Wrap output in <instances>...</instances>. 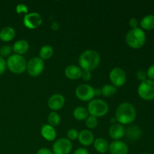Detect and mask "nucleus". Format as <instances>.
I'll use <instances>...</instances> for the list:
<instances>
[{
  "label": "nucleus",
  "instance_id": "nucleus-4",
  "mask_svg": "<svg viewBox=\"0 0 154 154\" xmlns=\"http://www.w3.org/2000/svg\"><path fill=\"white\" fill-rule=\"evenodd\" d=\"M7 68L14 74H22L26 70L27 63L23 56L12 54L8 57L7 61Z\"/></svg>",
  "mask_w": 154,
  "mask_h": 154
},
{
  "label": "nucleus",
  "instance_id": "nucleus-21",
  "mask_svg": "<svg viewBox=\"0 0 154 154\" xmlns=\"http://www.w3.org/2000/svg\"><path fill=\"white\" fill-rule=\"evenodd\" d=\"M141 29L153 30L154 29V15L147 14L144 16L140 21Z\"/></svg>",
  "mask_w": 154,
  "mask_h": 154
},
{
  "label": "nucleus",
  "instance_id": "nucleus-27",
  "mask_svg": "<svg viewBox=\"0 0 154 154\" xmlns=\"http://www.w3.org/2000/svg\"><path fill=\"white\" fill-rule=\"evenodd\" d=\"M98 125V120L96 117H93V116H89L87 119H86V126L88 127L89 129H95Z\"/></svg>",
  "mask_w": 154,
  "mask_h": 154
},
{
  "label": "nucleus",
  "instance_id": "nucleus-6",
  "mask_svg": "<svg viewBox=\"0 0 154 154\" xmlns=\"http://www.w3.org/2000/svg\"><path fill=\"white\" fill-rule=\"evenodd\" d=\"M138 94L141 99L145 101L154 99V81L147 79L141 82L138 88Z\"/></svg>",
  "mask_w": 154,
  "mask_h": 154
},
{
  "label": "nucleus",
  "instance_id": "nucleus-5",
  "mask_svg": "<svg viewBox=\"0 0 154 154\" xmlns=\"http://www.w3.org/2000/svg\"><path fill=\"white\" fill-rule=\"evenodd\" d=\"M87 111L90 115L97 118L106 115L109 111V107L105 101L100 99H96L89 102L87 105Z\"/></svg>",
  "mask_w": 154,
  "mask_h": 154
},
{
  "label": "nucleus",
  "instance_id": "nucleus-11",
  "mask_svg": "<svg viewBox=\"0 0 154 154\" xmlns=\"http://www.w3.org/2000/svg\"><path fill=\"white\" fill-rule=\"evenodd\" d=\"M42 23V16L38 13L32 12L28 13L24 16L23 24L26 28L29 29H34L40 26Z\"/></svg>",
  "mask_w": 154,
  "mask_h": 154
},
{
  "label": "nucleus",
  "instance_id": "nucleus-9",
  "mask_svg": "<svg viewBox=\"0 0 154 154\" xmlns=\"http://www.w3.org/2000/svg\"><path fill=\"white\" fill-rule=\"evenodd\" d=\"M109 78L113 86L117 88L125 84L126 81V74L121 68H114L110 72Z\"/></svg>",
  "mask_w": 154,
  "mask_h": 154
},
{
  "label": "nucleus",
  "instance_id": "nucleus-25",
  "mask_svg": "<svg viewBox=\"0 0 154 154\" xmlns=\"http://www.w3.org/2000/svg\"><path fill=\"white\" fill-rule=\"evenodd\" d=\"M101 90L102 96L107 98L112 97L117 93V88L112 84H105L102 87Z\"/></svg>",
  "mask_w": 154,
  "mask_h": 154
},
{
  "label": "nucleus",
  "instance_id": "nucleus-40",
  "mask_svg": "<svg viewBox=\"0 0 154 154\" xmlns=\"http://www.w3.org/2000/svg\"><path fill=\"white\" fill-rule=\"evenodd\" d=\"M141 154H149V153H141Z\"/></svg>",
  "mask_w": 154,
  "mask_h": 154
},
{
  "label": "nucleus",
  "instance_id": "nucleus-8",
  "mask_svg": "<svg viewBox=\"0 0 154 154\" xmlns=\"http://www.w3.org/2000/svg\"><path fill=\"white\" fill-rule=\"evenodd\" d=\"M45 69L44 60L39 57H33L27 63L26 70L29 75L32 77H37L40 75Z\"/></svg>",
  "mask_w": 154,
  "mask_h": 154
},
{
  "label": "nucleus",
  "instance_id": "nucleus-35",
  "mask_svg": "<svg viewBox=\"0 0 154 154\" xmlns=\"http://www.w3.org/2000/svg\"><path fill=\"white\" fill-rule=\"evenodd\" d=\"M138 25H139V21L137 18L132 17L129 20V26L132 29H136L138 28Z\"/></svg>",
  "mask_w": 154,
  "mask_h": 154
},
{
  "label": "nucleus",
  "instance_id": "nucleus-28",
  "mask_svg": "<svg viewBox=\"0 0 154 154\" xmlns=\"http://www.w3.org/2000/svg\"><path fill=\"white\" fill-rule=\"evenodd\" d=\"M12 52V48L9 45H3L0 48V57H10Z\"/></svg>",
  "mask_w": 154,
  "mask_h": 154
},
{
  "label": "nucleus",
  "instance_id": "nucleus-33",
  "mask_svg": "<svg viewBox=\"0 0 154 154\" xmlns=\"http://www.w3.org/2000/svg\"><path fill=\"white\" fill-rule=\"evenodd\" d=\"M146 74H147V78H148V79L154 81V64L151 65V66L147 69Z\"/></svg>",
  "mask_w": 154,
  "mask_h": 154
},
{
  "label": "nucleus",
  "instance_id": "nucleus-31",
  "mask_svg": "<svg viewBox=\"0 0 154 154\" xmlns=\"http://www.w3.org/2000/svg\"><path fill=\"white\" fill-rule=\"evenodd\" d=\"M136 77L138 78V81H140L141 82L142 81H144L145 80L147 79V74H146V72L143 70H139L137 72L136 74Z\"/></svg>",
  "mask_w": 154,
  "mask_h": 154
},
{
  "label": "nucleus",
  "instance_id": "nucleus-32",
  "mask_svg": "<svg viewBox=\"0 0 154 154\" xmlns=\"http://www.w3.org/2000/svg\"><path fill=\"white\" fill-rule=\"evenodd\" d=\"M6 68H7V63H6V60H5L3 57H0V75H2L5 72Z\"/></svg>",
  "mask_w": 154,
  "mask_h": 154
},
{
  "label": "nucleus",
  "instance_id": "nucleus-3",
  "mask_svg": "<svg viewBox=\"0 0 154 154\" xmlns=\"http://www.w3.org/2000/svg\"><path fill=\"white\" fill-rule=\"evenodd\" d=\"M146 34L141 28L132 29L128 32L126 36L127 45L132 49H140L146 43Z\"/></svg>",
  "mask_w": 154,
  "mask_h": 154
},
{
  "label": "nucleus",
  "instance_id": "nucleus-1",
  "mask_svg": "<svg viewBox=\"0 0 154 154\" xmlns=\"http://www.w3.org/2000/svg\"><path fill=\"white\" fill-rule=\"evenodd\" d=\"M137 116L136 110L129 102H123L117 107L115 112V119L121 125H128L135 120Z\"/></svg>",
  "mask_w": 154,
  "mask_h": 154
},
{
  "label": "nucleus",
  "instance_id": "nucleus-17",
  "mask_svg": "<svg viewBox=\"0 0 154 154\" xmlns=\"http://www.w3.org/2000/svg\"><path fill=\"white\" fill-rule=\"evenodd\" d=\"M41 134L45 139L48 141H53L57 138V132L53 126L49 124H44L41 129Z\"/></svg>",
  "mask_w": 154,
  "mask_h": 154
},
{
  "label": "nucleus",
  "instance_id": "nucleus-2",
  "mask_svg": "<svg viewBox=\"0 0 154 154\" xmlns=\"http://www.w3.org/2000/svg\"><path fill=\"white\" fill-rule=\"evenodd\" d=\"M101 57L99 53L93 50H87L80 55L78 63L80 68L83 71L94 70L99 66Z\"/></svg>",
  "mask_w": 154,
  "mask_h": 154
},
{
  "label": "nucleus",
  "instance_id": "nucleus-29",
  "mask_svg": "<svg viewBox=\"0 0 154 154\" xmlns=\"http://www.w3.org/2000/svg\"><path fill=\"white\" fill-rule=\"evenodd\" d=\"M79 132L75 129H71L67 132V138L69 141H74L78 138Z\"/></svg>",
  "mask_w": 154,
  "mask_h": 154
},
{
  "label": "nucleus",
  "instance_id": "nucleus-19",
  "mask_svg": "<svg viewBox=\"0 0 154 154\" xmlns=\"http://www.w3.org/2000/svg\"><path fill=\"white\" fill-rule=\"evenodd\" d=\"M15 35H16V32L13 27L5 26L0 31V39L2 42H11L14 38Z\"/></svg>",
  "mask_w": 154,
  "mask_h": 154
},
{
  "label": "nucleus",
  "instance_id": "nucleus-38",
  "mask_svg": "<svg viewBox=\"0 0 154 154\" xmlns=\"http://www.w3.org/2000/svg\"><path fill=\"white\" fill-rule=\"evenodd\" d=\"M51 29L56 31V30H57L59 28H60V25H59L57 22H53L52 23H51Z\"/></svg>",
  "mask_w": 154,
  "mask_h": 154
},
{
  "label": "nucleus",
  "instance_id": "nucleus-37",
  "mask_svg": "<svg viewBox=\"0 0 154 154\" xmlns=\"http://www.w3.org/2000/svg\"><path fill=\"white\" fill-rule=\"evenodd\" d=\"M73 154H89L88 150L84 147H80V148L77 149Z\"/></svg>",
  "mask_w": 154,
  "mask_h": 154
},
{
  "label": "nucleus",
  "instance_id": "nucleus-10",
  "mask_svg": "<svg viewBox=\"0 0 154 154\" xmlns=\"http://www.w3.org/2000/svg\"><path fill=\"white\" fill-rule=\"evenodd\" d=\"M52 148L54 154H69L72 150V141L68 138H60L53 144Z\"/></svg>",
  "mask_w": 154,
  "mask_h": 154
},
{
  "label": "nucleus",
  "instance_id": "nucleus-12",
  "mask_svg": "<svg viewBox=\"0 0 154 154\" xmlns=\"http://www.w3.org/2000/svg\"><path fill=\"white\" fill-rule=\"evenodd\" d=\"M65 102H66V99L64 96L60 93H56L49 98L48 101V105L53 111H56L61 109L64 106Z\"/></svg>",
  "mask_w": 154,
  "mask_h": 154
},
{
  "label": "nucleus",
  "instance_id": "nucleus-13",
  "mask_svg": "<svg viewBox=\"0 0 154 154\" xmlns=\"http://www.w3.org/2000/svg\"><path fill=\"white\" fill-rule=\"evenodd\" d=\"M111 154H127L129 152V147L127 144L120 140L114 141L109 144V149Z\"/></svg>",
  "mask_w": 154,
  "mask_h": 154
},
{
  "label": "nucleus",
  "instance_id": "nucleus-24",
  "mask_svg": "<svg viewBox=\"0 0 154 154\" xmlns=\"http://www.w3.org/2000/svg\"><path fill=\"white\" fill-rule=\"evenodd\" d=\"M54 54V49L51 45H44L39 51V58L46 60L51 58Z\"/></svg>",
  "mask_w": 154,
  "mask_h": 154
},
{
  "label": "nucleus",
  "instance_id": "nucleus-18",
  "mask_svg": "<svg viewBox=\"0 0 154 154\" xmlns=\"http://www.w3.org/2000/svg\"><path fill=\"white\" fill-rule=\"evenodd\" d=\"M29 45L26 40H19L14 44L12 47V50L15 54L23 56V54H26L29 51Z\"/></svg>",
  "mask_w": 154,
  "mask_h": 154
},
{
  "label": "nucleus",
  "instance_id": "nucleus-14",
  "mask_svg": "<svg viewBox=\"0 0 154 154\" xmlns=\"http://www.w3.org/2000/svg\"><path fill=\"white\" fill-rule=\"evenodd\" d=\"M124 127L120 123H114L109 129V135L114 141L120 140L125 135Z\"/></svg>",
  "mask_w": 154,
  "mask_h": 154
},
{
  "label": "nucleus",
  "instance_id": "nucleus-30",
  "mask_svg": "<svg viewBox=\"0 0 154 154\" xmlns=\"http://www.w3.org/2000/svg\"><path fill=\"white\" fill-rule=\"evenodd\" d=\"M17 13L20 14H28V8L25 4H19L16 7Z\"/></svg>",
  "mask_w": 154,
  "mask_h": 154
},
{
  "label": "nucleus",
  "instance_id": "nucleus-26",
  "mask_svg": "<svg viewBox=\"0 0 154 154\" xmlns=\"http://www.w3.org/2000/svg\"><path fill=\"white\" fill-rule=\"evenodd\" d=\"M60 120H61V119H60V115H59L56 111H52V112L50 113L49 115H48V124H49L50 126H53V127L58 126L60 123Z\"/></svg>",
  "mask_w": 154,
  "mask_h": 154
},
{
  "label": "nucleus",
  "instance_id": "nucleus-7",
  "mask_svg": "<svg viewBox=\"0 0 154 154\" xmlns=\"http://www.w3.org/2000/svg\"><path fill=\"white\" fill-rule=\"evenodd\" d=\"M75 96L84 102L91 101L95 96V89L89 84H80L75 89Z\"/></svg>",
  "mask_w": 154,
  "mask_h": 154
},
{
  "label": "nucleus",
  "instance_id": "nucleus-36",
  "mask_svg": "<svg viewBox=\"0 0 154 154\" xmlns=\"http://www.w3.org/2000/svg\"><path fill=\"white\" fill-rule=\"evenodd\" d=\"M37 154H54L52 150L48 148H41L38 150Z\"/></svg>",
  "mask_w": 154,
  "mask_h": 154
},
{
  "label": "nucleus",
  "instance_id": "nucleus-20",
  "mask_svg": "<svg viewBox=\"0 0 154 154\" xmlns=\"http://www.w3.org/2000/svg\"><path fill=\"white\" fill-rule=\"evenodd\" d=\"M94 148L99 153H105L108 151L109 144L108 141L103 138H98L93 142Z\"/></svg>",
  "mask_w": 154,
  "mask_h": 154
},
{
  "label": "nucleus",
  "instance_id": "nucleus-15",
  "mask_svg": "<svg viewBox=\"0 0 154 154\" xmlns=\"http://www.w3.org/2000/svg\"><path fill=\"white\" fill-rule=\"evenodd\" d=\"M78 140L79 142L84 146H90L93 144L95 141L94 135L91 131L88 129H84L79 132L78 135Z\"/></svg>",
  "mask_w": 154,
  "mask_h": 154
},
{
  "label": "nucleus",
  "instance_id": "nucleus-23",
  "mask_svg": "<svg viewBox=\"0 0 154 154\" xmlns=\"http://www.w3.org/2000/svg\"><path fill=\"white\" fill-rule=\"evenodd\" d=\"M73 115L77 120L82 121V120H85L89 117V113L87 108L79 106L75 108V109L74 110Z\"/></svg>",
  "mask_w": 154,
  "mask_h": 154
},
{
  "label": "nucleus",
  "instance_id": "nucleus-22",
  "mask_svg": "<svg viewBox=\"0 0 154 154\" xmlns=\"http://www.w3.org/2000/svg\"><path fill=\"white\" fill-rule=\"evenodd\" d=\"M125 134L129 139L132 140V141H136L141 138V130L138 126H131L128 127V129L125 132Z\"/></svg>",
  "mask_w": 154,
  "mask_h": 154
},
{
  "label": "nucleus",
  "instance_id": "nucleus-34",
  "mask_svg": "<svg viewBox=\"0 0 154 154\" xmlns=\"http://www.w3.org/2000/svg\"><path fill=\"white\" fill-rule=\"evenodd\" d=\"M81 78H82L84 81H90L92 78L91 72H90V71H83Z\"/></svg>",
  "mask_w": 154,
  "mask_h": 154
},
{
  "label": "nucleus",
  "instance_id": "nucleus-16",
  "mask_svg": "<svg viewBox=\"0 0 154 154\" xmlns=\"http://www.w3.org/2000/svg\"><path fill=\"white\" fill-rule=\"evenodd\" d=\"M83 70L80 68V66L75 65H70L68 66L65 69V75L67 78L70 80H78L81 78Z\"/></svg>",
  "mask_w": 154,
  "mask_h": 154
},
{
  "label": "nucleus",
  "instance_id": "nucleus-39",
  "mask_svg": "<svg viewBox=\"0 0 154 154\" xmlns=\"http://www.w3.org/2000/svg\"><path fill=\"white\" fill-rule=\"evenodd\" d=\"M100 95H102L101 89H95V96H100Z\"/></svg>",
  "mask_w": 154,
  "mask_h": 154
}]
</instances>
